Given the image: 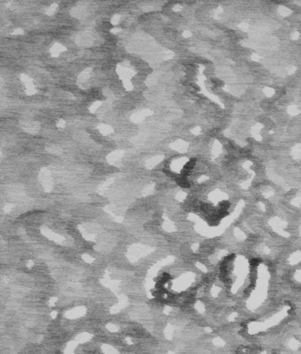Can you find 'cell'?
I'll use <instances>...</instances> for the list:
<instances>
[{
	"label": "cell",
	"instance_id": "obj_1",
	"mask_svg": "<svg viewBox=\"0 0 301 354\" xmlns=\"http://www.w3.org/2000/svg\"><path fill=\"white\" fill-rule=\"evenodd\" d=\"M117 71L118 72L120 78L123 80V82L125 81H130L132 77L134 75V72L133 70H132L130 67H128L127 66H123V65H118V68H117Z\"/></svg>",
	"mask_w": 301,
	"mask_h": 354
},
{
	"label": "cell",
	"instance_id": "obj_2",
	"mask_svg": "<svg viewBox=\"0 0 301 354\" xmlns=\"http://www.w3.org/2000/svg\"><path fill=\"white\" fill-rule=\"evenodd\" d=\"M153 113L150 109H143V110H141V111H139V112H137V113H135V114H133L132 116V120L133 121V122H136V123H138V122H141V121H142L147 116H148V115H151Z\"/></svg>",
	"mask_w": 301,
	"mask_h": 354
},
{
	"label": "cell",
	"instance_id": "obj_3",
	"mask_svg": "<svg viewBox=\"0 0 301 354\" xmlns=\"http://www.w3.org/2000/svg\"><path fill=\"white\" fill-rule=\"evenodd\" d=\"M187 159L186 158H179V159H177L175 161L172 162V164H170V168L172 170L174 171H180L181 169L186 165L187 163Z\"/></svg>",
	"mask_w": 301,
	"mask_h": 354
},
{
	"label": "cell",
	"instance_id": "obj_4",
	"mask_svg": "<svg viewBox=\"0 0 301 354\" xmlns=\"http://www.w3.org/2000/svg\"><path fill=\"white\" fill-rule=\"evenodd\" d=\"M125 152L123 150H116L114 152L110 153L107 156V160L110 164H114L117 161L120 160V158L124 156Z\"/></svg>",
	"mask_w": 301,
	"mask_h": 354
},
{
	"label": "cell",
	"instance_id": "obj_5",
	"mask_svg": "<svg viewBox=\"0 0 301 354\" xmlns=\"http://www.w3.org/2000/svg\"><path fill=\"white\" fill-rule=\"evenodd\" d=\"M23 127L26 131L30 133H35L39 129L38 124L35 122H27V123L23 125Z\"/></svg>",
	"mask_w": 301,
	"mask_h": 354
},
{
	"label": "cell",
	"instance_id": "obj_6",
	"mask_svg": "<svg viewBox=\"0 0 301 354\" xmlns=\"http://www.w3.org/2000/svg\"><path fill=\"white\" fill-rule=\"evenodd\" d=\"M163 160H164V156H153L152 158H150L149 160H148L146 165H147L148 168L151 169V168L155 167L156 164H158Z\"/></svg>",
	"mask_w": 301,
	"mask_h": 354
},
{
	"label": "cell",
	"instance_id": "obj_7",
	"mask_svg": "<svg viewBox=\"0 0 301 354\" xmlns=\"http://www.w3.org/2000/svg\"><path fill=\"white\" fill-rule=\"evenodd\" d=\"M186 146H187V144L185 143L184 142H181V141H178V142H173V143H171L170 145V147H171L172 149H175V150L180 151V152H183V151L185 150V148L186 147Z\"/></svg>",
	"mask_w": 301,
	"mask_h": 354
},
{
	"label": "cell",
	"instance_id": "obj_8",
	"mask_svg": "<svg viewBox=\"0 0 301 354\" xmlns=\"http://www.w3.org/2000/svg\"><path fill=\"white\" fill-rule=\"evenodd\" d=\"M65 49H66V48L63 45H61L60 44H55L52 46V48L50 49V53H51L52 57H58L61 51H63Z\"/></svg>",
	"mask_w": 301,
	"mask_h": 354
},
{
	"label": "cell",
	"instance_id": "obj_9",
	"mask_svg": "<svg viewBox=\"0 0 301 354\" xmlns=\"http://www.w3.org/2000/svg\"><path fill=\"white\" fill-rule=\"evenodd\" d=\"M90 71H91V69L88 68V69H86L85 71L82 72L80 74L79 78H78L79 83H85V82L88 81V78L90 76Z\"/></svg>",
	"mask_w": 301,
	"mask_h": 354
},
{
	"label": "cell",
	"instance_id": "obj_10",
	"mask_svg": "<svg viewBox=\"0 0 301 354\" xmlns=\"http://www.w3.org/2000/svg\"><path fill=\"white\" fill-rule=\"evenodd\" d=\"M98 128L100 133H101L102 134H104V135H108L109 133H113V129H112L110 126H109V125H100Z\"/></svg>",
	"mask_w": 301,
	"mask_h": 354
},
{
	"label": "cell",
	"instance_id": "obj_11",
	"mask_svg": "<svg viewBox=\"0 0 301 354\" xmlns=\"http://www.w3.org/2000/svg\"><path fill=\"white\" fill-rule=\"evenodd\" d=\"M57 7H58V5H57V4H52V5L47 9L46 14H47V15H52L55 12H56V10H57Z\"/></svg>",
	"mask_w": 301,
	"mask_h": 354
},
{
	"label": "cell",
	"instance_id": "obj_12",
	"mask_svg": "<svg viewBox=\"0 0 301 354\" xmlns=\"http://www.w3.org/2000/svg\"><path fill=\"white\" fill-rule=\"evenodd\" d=\"M101 104H102L101 102H95V103H94V104L91 105V107H90V111H91V112H95V111L100 107Z\"/></svg>",
	"mask_w": 301,
	"mask_h": 354
},
{
	"label": "cell",
	"instance_id": "obj_13",
	"mask_svg": "<svg viewBox=\"0 0 301 354\" xmlns=\"http://www.w3.org/2000/svg\"><path fill=\"white\" fill-rule=\"evenodd\" d=\"M119 21H120V16H119L118 14H116V15H114V16L112 17V19H111V23L114 24V25H116V24L118 23Z\"/></svg>",
	"mask_w": 301,
	"mask_h": 354
},
{
	"label": "cell",
	"instance_id": "obj_14",
	"mask_svg": "<svg viewBox=\"0 0 301 354\" xmlns=\"http://www.w3.org/2000/svg\"><path fill=\"white\" fill-rule=\"evenodd\" d=\"M124 86H125V87H126L127 90H132V87H133L130 81H125L124 82Z\"/></svg>",
	"mask_w": 301,
	"mask_h": 354
},
{
	"label": "cell",
	"instance_id": "obj_15",
	"mask_svg": "<svg viewBox=\"0 0 301 354\" xmlns=\"http://www.w3.org/2000/svg\"><path fill=\"white\" fill-rule=\"evenodd\" d=\"M65 125H66V122H65L64 120H59V121L58 122V124H57V126L59 127V128H63V127L65 126Z\"/></svg>",
	"mask_w": 301,
	"mask_h": 354
},
{
	"label": "cell",
	"instance_id": "obj_16",
	"mask_svg": "<svg viewBox=\"0 0 301 354\" xmlns=\"http://www.w3.org/2000/svg\"><path fill=\"white\" fill-rule=\"evenodd\" d=\"M13 35H21V34H23V31H22L21 29H20V28H18V29H16V30H14L13 31Z\"/></svg>",
	"mask_w": 301,
	"mask_h": 354
},
{
	"label": "cell",
	"instance_id": "obj_17",
	"mask_svg": "<svg viewBox=\"0 0 301 354\" xmlns=\"http://www.w3.org/2000/svg\"><path fill=\"white\" fill-rule=\"evenodd\" d=\"M121 29L120 28H113V30H111V32L112 33H118V32H119Z\"/></svg>",
	"mask_w": 301,
	"mask_h": 354
},
{
	"label": "cell",
	"instance_id": "obj_18",
	"mask_svg": "<svg viewBox=\"0 0 301 354\" xmlns=\"http://www.w3.org/2000/svg\"><path fill=\"white\" fill-rule=\"evenodd\" d=\"M183 35H185L186 37H188V36L190 35V33H189V32H185V33L183 34Z\"/></svg>",
	"mask_w": 301,
	"mask_h": 354
}]
</instances>
